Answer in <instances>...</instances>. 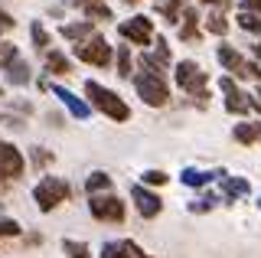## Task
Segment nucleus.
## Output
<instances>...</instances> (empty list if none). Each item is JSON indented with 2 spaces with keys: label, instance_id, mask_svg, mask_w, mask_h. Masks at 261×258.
Masks as SVG:
<instances>
[{
  "label": "nucleus",
  "instance_id": "1",
  "mask_svg": "<svg viewBox=\"0 0 261 258\" xmlns=\"http://www.w3.org/2000/svg\"><path fill=\"white\" fill-rule=\"evenodd\" d=\"M85 95H88V105H92V108H98L105 118L118 121V124H124V121H130V105H127L124 98H121L118 92L105 88L101 82L88 79V82H85Z\"/></svg>",
  "mask_w": 261,
  "mask_h": 258
},
{
  "label": "nucleus",
  "instance_id": "2",
  "mask_svg": "<svg viewBox=\"0 0 261 258\" xmlns=\"http://www.w3.org/2000/svg\"><path fill=\"white\" fill-rule=\"evenodd\" d=\"M134 88L144 98V105H150V108H163V105L170 101V88L163 82V75H157V72H150V69L134 72Z\"/></svg>",
  "mask_w": 261,
  "mask_h": 258
},
{
  "label": "nucleus",
  "instance_id": "3",
  "mask_svg": "<svg viewBox=\"0 0 261 258\" xmlns=\"http://www.w3.org/2000/svg\"><path fill=\"white\" fill-rule=\"evenodd\" d=\"M72 196V187L62 180V176H43V180L33 187V199H36L39 213H53L59 203Z\"/></svg>",
  "mask_w": 261,
  "mask_h": 258
},
{
  "label": "nucleus",
  "instance_id": "4",
  "mask_svg": "<svg viewBox=\"0 0 261 258\" xmlns=\"http://www.w3.org/2000/svg\"><path fill=\"white\" fill-rule=\"evenodd\" d=\"M176 85L183 88L186 95H193V98H206V85H209V72L199 69L193 59H183L176 66Z\"/></svg>",
  "mask_w": 261,
  "mask_h": 258
},
{
  "label": "nucleus",
  "instance_id": "5",
  "mask_svg": "<svg viewBox=\"0 0 261 258\" xmlns=\"http://www.w3.org/2000/svg\"><path fill=\"white\" fill-rule=\"evenodd\" d=\"M75 56H79V62H88V66H101V69H108V66H111V59H114L108 39H105L101 33L88 36L82 46H75Z\"/></svg>",
  "mask_w": 261,
  "mask_h": 258
},
{
  "label": "nucleus",
  "instance_id": "6",
  "mask_svg": "<svg viewBox=\"0 0 261 258\" xmlns=\"http://www.w3.org/2000/svg\"><path fill=\"white\" fill-rule=\"evenodd\" d=\"M88 209L98 222H124V199H118L114 193H101V196L88 199Z\"/></svg>",
  "mask_w": 261,
  "mask_h": 258
},
{
  "label": "nucleus",
  "instance_id": "7",
  "mask_svg": "<svg viewBox=\"0 0 261 258\" xmlns=\"http://www.w3.org/2000/svg\"><path fill=\"white\" fill-rule=\"evenodd\" d=\"M118 33L127 39V43H137V46H150L153 43V20L150 17H144V13H137V17H130V20H124L118 27Z\"/></svg>",
  "mask_w": 261,
  "mask_h": 258
},
{
  "label": "nucleus",
  "instance_id": "8",
  "mask_svg": "<svg viewBox=\"0 0 261 258\" xmlns=\"http://www.w3.org/2000/svg\"><path fill=\"white\" fill-rule=\"evenodd\" d=\"M130 199H134L137 213H141L144 219H153V216H160V213H163L160 196H157V193H150V190L144 187V183H134V187H130Z\"/></svg>",
  "mask_w": 261,
  "mask_h": 258
},
{
  "label": "nucleus",
  "instance_id": "9",
  "mask_svg": "<svg viewBox=\"0 0 261 258\" xmlns=\"http://www.w3.org/2000/svg\"><path fill=\"white\" fill-rule=\"evenodd\" d=\"M23 167H27V160H23L20 150L13 144L0 141V173H4V180H16L23 173Z\"/></svg>",
  "mask_w": 261,
  "mask_h": 258
},
{
  "label": "nucleus",
  "instance_id": "10",
  "mask_svg": "<svg viewBox=\"0 0 261 258\" xmlns=\"http://www.w3.org/2000/svg\"><path fill=\"white\" fill-rule=\"evenodd\" d=\"M53 95L65 105V108H69V115H72V118H79V121H88V118H92V105H88L85 98H79V95H72L69 88L53 85Z\"/></svg>",
  "mask_w": 261,
  "mask_h": 258
},
{
  "label": "nucleus",
  "instance_id": "11",
  "mask_svg": "<svg viewBox=\"0 0 261 258\" xmlns=\"http://www.w3.org/2000/svg\"><path fill=\"white\" fill-rule=\"evenodd\" d=\"M183 23H179V39L183 43H199V10L196 7H183Z\"/></svg>",
  "mask_w": 261,
  "mask_h": 258
},
{
  "label": "nucleus",
  "instance_id": "12",
  "mask_svg": "<svg viewBox=\"0 0 261 258\" xmlns=\"http://www.w3.org/2000/svg\"><path fill=\"white\" fill-rule=\"evenodd\" d=\"M4 75H7V82H10V85H16V88H27V85L33 82V72H30V62L23 59V56H20V59H13L10 66L4 69Z\"/></svg>",
  "mask_w": 261,
  "mask_h": 258
},
{
  "label": "nucleus",
  "instance_id": "13",
  "mask_svg": "<svg viewBox=\"0 0 261 258\" xmlns=\"http://www.w3.org/2000/svg\"><path fill=\"white\" fill-rule=\"evenodd\" d=\"M59 33H62L65 39H72V43L79 46V43H85L88 36H95V23H92V20H82V23H65Z\"/></svg>",
  "mask_w": 261,
  "mask_h": 258
},
{
  "label": "nucleus",
  "instance_id": "14",
  "mask_svg": "<svg viewBox=\"0 0 261 258\" xmlns=\"http://www.w3.org/2000/svg\"><path fill=\"white\" fill-rule=\"evenodd\" d=\"M219 66H222V69H228V72H235V75H239V72H242V66H245V59H242V53L239 49H235V46H228V43H222V46H219Z\"/></svg>",
  "mask_w": 261,
  "mask_h": 258
},
{
  "label": "nucleus",
  "instance_id": "15",
  "mask_svg": "<svg viewBox=\"0 0 261 258\" xmlns=\"http://www.w3.org/2000/svg\"><path fill=\"white\" fill-rule=\"evenodd\" d=\"M225 111H228V115H248V111H251V95H245L242 88L228 92L225 95Z\"/></svg>",
  "mask_w": 261,
  "mask_h": 258
},
{
  "label": "nucleus",
  "instance_id": "16",
  "mask_svg": "<svg viewBox=\"0 0 261 258\" xmlns=\"http://www.w3.org/2000/svg\"><path fill=\"white\" fill-rule=\"evenodd\" d=\"M65 72H72V62H69V56H65V53H59V49L46 53V75H65Z\"/></svg>",
  "mask_w": 261,
  "mask_h": 258
},
{
  "label": "nucleus",
  "instance_id": "17",
  "mask_svg": "<svg viewBox=\"0 0 261 258\" xmlns=\"http://www.w3.org/2000/svg\"><path fill=\"white\" fill-rule=\"evenodd\" d=\"M108 190H111V176L105 170H92V173H88V180H85V193H88V196H101V193H108Z\"/></svg>",
  "mask_w": 261,
  "mask_h": 258
},
{
  "label": "nucleus",
  "instance_id": "18",
  "mask_svg": "<svg viewBox=\"0 0 261 258\" xmlns=\"http://www.w3.org/2000/svg\"><path fill=\"white\" fill-rule=\"evenodd\" d=\"M150 59H153V66L160 69V75H163V72H167L170 66H173V56H170V43H167L163 36H157V46H153Z\"/></svg>",
  "mask_w": 261,
  "mask_h": 258
},
{
  "label": "nucleus",
  "instance_id": "19",
  "mask_svg": "<svg viewBox=\"0 0 261 258\" xmlns=\"http://www.w3.org/2000/svg\"><path fill=\"white\" fill-rule=\"evenodd\" d=\"M118 79H124V82H130L134 79V62H130V46H118Z\"/></svg>",
  "mask_w": 261,
  "mask_h": 258
},
{
  "label": "nucleus",
  "instance_id": "20",
  "mask_svg": "<svg viewBox=\"0 0 261 258\" xmlns=\"http://www.w3.org/2000/svg\"><path fill=\"white\" fill-rule=\"evenodd\" d=\"M179 180L186 183V187H193V190H199V187H206L209 180H216V170L212 173H202V170H196V167H186L183 173H179Z\"/></svg>",
  "mask_w": 261,
  "mask_h": 258
},
{
  "label": "nucleus",
  "instance_id": "21",
  "mask_svg": "<svg viewBox=\"0 0 261 258\" xmlns=\"http://www.w3.org/2000/svg\"><path fill=\"white\" fill-rule=\"evenodd\" d=\"M235 23H239L245 33H255V36H261V17H258V13L239 10V13H235Z\"/></svg>",
  "mask_w": 261,
  "mask_h": 258
},
{
  "label": "nucleus",
  "instance_id": "22",
  "mask_svg": "<svg viewBox=\"0 0 261 258\" xmlns=\"http://www.w3.org/2000/svg\"><path fill=\"white\" fill-rule=\"evenodd\" d=\"M157 10L167 23H176L179 13H183V0H157Z\"/></svg>",
  "mask_w": 261,
  "mask_h": 258
},
{
  "label": "nucleus",
  "instance_id": "23",
  "mask_svg": "<svg viewBox=\"0 0 261 258\" xmlns=\"http://www.w3.org/2000/svg\"><path fill=\"white\" fill-rule=\"evenodd\" d=\"M82 10L88 13V20H92V23H98V20L108 23V20H111V7L105 4V0H92V4H85Z\"/></svg>",
  "mask_w": 261,
  "mask_h": 258
},
{
  "label": "nucleus",
  "instance_id": "24",
  "mask_svg": "<svg viewBox=\"0 0 261 258\" xmlns=\"http://www.w3.org/2000/svg\"><path fill=\"white\" fill-rule=\"evenodd\" d=\"M222 190L228 193V196H248L251 193L248 180H242V176H222Z\"/></svg>",
  "mask_w": 261,
  "mask_h": 258
},
{
  "label": "nucleus",
  "instance_id": "25",
  "mask_svg": "<svg viewBox=\"0 0 261 258\" xmlns=\"http://www.w3.org/2000/svg\"><path fill=\"white\" fill-rule=\"evenodd\" d=\"M235 141H239V144H245V147H251V144H255L258 141V127L255 124H248V121H242V124H235Z\"/></svg>",
  "mask_w": 261,
  "mask_h": 258
},
{
  "label": "nucleus",
  "instance_id": "26",
  "mask_svg": "<svg viewBox=\"0 0 261 258\" xmlns=\"http://www.w3.org/2000/svg\"><path fill=\"white\" fill-rule=\"evenodd\" d=\"M30 36H33V46H36V49L49 53V43H53V39H49L46 27H43V23H39V20H33V23H30Z\"/></svg>",
  "mask_w": 261,
  "mask_h": 258
},
{
  "label": "nucleus",
  "instance_id": "27",
  "mask_svg": "<svg viewBox=\"0 0 261 258\" xmlns=\"http://www.w3.org/2000/svg\"><path fill=\"white\" fill-rule=\"evenodd\" d=\"M206 30L212 36H225L228 33V20L222 17V13H209V17H206Z\"/></svg>",
  "mask_w": 261,
  "mask_h": 258
},
{
  "label": "nucleus",
  "instance_id": "28",
  "mask_svg": "<svg viewBox=\"0 0 261 258\" xmlns=\"http://www.w3.org/2000/svg\"><path fill=\"white\" fill-rule=\"evenodd\" d=\"M216 203H219V196H216V193H206V196H199L196 203H190L186 209L199 216V213H209V209H216Z\"/></svg>",
  "mask_w": 261,
  "mask_h": 258
},
{
  "label": "nucleus",
  "instance_id": "29",
  "mask_svg": "<svg viewBox=\"0 0 261 258\" xmlns=\"http://www.w3.org/2000/svg\"><path fill=\"white\" fill-rule=\"evenodd\" d=\"M62 248L69 252V258H88V245H85V242H75V239H62Z\"/></svg>",
  "mask_w": 261,
  "mask_h": 258
},
{
  "label": "nucleus",
  "instance_id": "30",
  "mask_svg": "<svg viewBox=\"0 0 261 258\" xmlns=\"http://www.w3.org/2000/svg\"><path fill=\"white\" fill-rule=\"evenodd\" d=\"M167 180H170V176L163 173V170H147L144 173V187H163Z\"/></svg>",
  "mask_w": 261,
  "mask_h": 258
},
{
  "label": "nucleus",
  "instance_id": "31",
  "mask_svg": "<svg viewBox=\"0 0 261 258\" xmlns=\"http://www.w3.org/2000/svg\"><path fill=\"white\" fill-rule=\"evenodd\" d=\"M13 236H20V222L0 219V239H13Z\"/></svg>",
  "mask_w": 261,
  "mask_h": 258
},
{
  "label": "nucleus",
  "instance_id": "32",
  "mask_svg": "<svg viewBox=\"0 0 261 258\" xmlns=\"http://www.w3.org/2000/svg\"><path fill=\"white\" fill-rule=\"evenodd\" d=\"M239 75H242V79H255V82H261V62H245Z\"/></svg>",
  "mask_w": 261,
  "mask_h": 258
},
{
  "label": "nucleus",
  "instance_id": "33",
  "mask_svg": "<svg viewBox=\"0 0 261 258\" xmlns=\"http://www.w3.org/2000/svg\"><path fill=\"white\" fill-rule=\"evenodd\" d=\"M219 88H222V92L228 95V92H235L239 85H235V79H232V75H222V79H219Z\"/></svg>",
  "mask_w": 261,
  "mask_h": 258
},
{
  "label": "nucleus",
  "instance_id": "34",
  "mask_svg": "<svg viewBox=\"0 0 261 258\" xmlns=\"http://www.w3.org/2000/svg\"><path fill=\"white\" fill-rule=\"evenodd\" d=\"M242 10L258 13V17H261V0H242Z\"/></svg>",
  "mask_w": 261,
  "mask_h": 258
},
{
  "label": "nucleus",
  "instance_id": "35",
  "mask_svg": "<svg viewBox=\"0 0 261 258\" xmlns=\"http://www.w3.org/2000/svg\"><path fill=\"white\" fill-rule=\"evenodd\" d=\"M33 160H36V167H43V164H49L53 157H49L46 150H39V147H36V150H33Z\"/></svg>",
  "mask_w": 261,
  "mask_h": 258
},
{
  "label": "nucleus",
  "instance_id": "36",
  "mask_svg": "<svg viewBox=\"0 0 261 258\" xmlns=\"http://www.w3.org/2000/svg\"><path fill=\"white\" fill-rule=\"evenodd\" d=\"M13 27V17H7L4 10H0V30H10Z\"/></svg>",
  "mask_w": 261,
  "mask_h": 258
},
{
  "label": "nucleus",
  "instance_id": "37",
  "mask_svg": "<svg viewBox=\"0 0 261 258\" xmlns=\"http://www.w3.org/2000/svg\"><path fill=\"white\" fill-rule=\"evenodd\" d=\"M251 111H261V88L251 95Z\"/></svg>",
  "mask_w": 261,
  "mask_h": 258
},
{
  "label": "nucleus",
  "instance_id": "38",
  "mask_svg": "<svg viewBox=\"0 0 261 258\" xmlns=\"http://www.w3.org/2000/svg\"><path fill=\"white\" fill-rule=\"evenodd\" d=\"M69 7H85V4H92V0H65Z\"/></svg>",
  "mask_w": 261,
  "mask_h": 258
},
{
  "label": "nucleus",
  "instance_id": "39",
  "mask_svg": "<svg viewBox=\"0 0 261 258\" xmlns=\"http://www.w3.org/2000/svg\"><path fill=\"white\" fill-rule=\"evenodd\" d=\"M251 53H255V59L261 62V43H255V46H251Z\"/></svg>",
  "mask_w": 261,
  "mask_h": 258
},
{
  "label": "nucleus",
  "instance_id": "40",
  "mask_svg": "<svg viewBox=\"0 0 261 258\" xmlns=\"http://www.w3.org/2000/svg\"><path fill=\"white\" fill-rule=\"evenodd\" d=\"M199 4H209V7H216V4H228V0H199Z\"/></svg>",
  "mask_w": 261,
  "mask_h": 258
},
{
  "label": "nucleus",
  "instance_id": "41",
  "mask_svg": "<svg viewBox=\"0 0 261 258\" xmlns=\"http://www.w3.org/2000/svg\"><path fill=\"white\" fill-rule=\"evenodd\" d=\"M258 209H261V196H258Z\"/></svg>",
  "mask_w": 261,
  "mask_h": 258
},
{
  "label": "nucleus",
  "instance_id": "42",
  "mask_svg": "<svg viewBox=\"0 0 261 258\" xmlns=\"http://www.w3.org/2000/svg\"><path fill=\"white\" fill-rule=\"evenodd\" d=\"M0 95H4V85H0Z\"/></svg>",
  "mask_w": 261,
  "mask_h": 258
},
{
  "label": "nucleus",
  "instance_id": "43",
  "mask_svg": "<svg viewBox=\"0 0 261 258\" xmlns=\"http://www.w3.org/2000/svg\"><path fill=\"white\" fill-rule=\"evenodd\" d=\"M0 49H4V43H0Z\"/></svg>",
  "mask_w": 261,
  "mask_h": 258
},
{
  "label": "nucleus",
  "instance_id": "44",
  "mask_svg": "<svg viewBox=\"0 0 261 258\" xmlns=\"http://www.w3.org/2000/svg\"><path fill=\"white\" fill-rule=\"evenodd\" d=\"M0 180H4V173H0Z\"/></svg>",
  "mask_w": 261,
  "mask_h": 258
},
{
  "label": "nucleus",
  "instance_id": "45",
  "mask_svg": "<svg viewBox=\"0 0 261 258\" xmlns=\"http://www.w3.org/2000/svg\"><path fill=\"white\" fill-rule=\"evenodd\" d=\"M127 4H134V0H127Z\"/></svg>",
  "mask_w": 261,
  "mask_h": 258
},
{
  "label": "nucleus",
  "instance_id": "46",
  "mask_svg": "<svg viewBox=\"0 0 261 258\" xmlns=\"http://www.w3.org/2000/svg\"><path fill=\"white\" fill-rule=\"evenodd\" d=\"M0 121H4V118H0Z\"/></svg>",
  "mask_w": 261,
  "mask_h": 258
}]
</instances>
